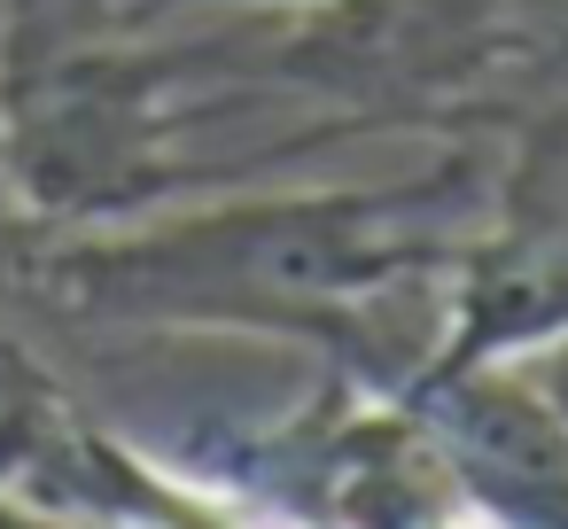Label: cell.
<instances>
[{
	"instance_id": "1",
	"label": "cell",
	"mask_w": 568,
	"mask_h": 529,
	"mask_svg": "<svg viewBox=\"0 0 568 529\" xmlns=\"http://www.w3.org/2000/svg\"><path fill=\"white\" fill-rule=\"evenodd\" d=\"M498 211L490 133H444L405 180L219 195L110 226H32L0 273L71 335H219L312 350L327 374L405 389L452 327L459 273Z\"/></svg>"
},
{
	"instance_id": "2",
	"label": "cell",
	"mask_w": 568,
	"mask_h": 529,
	"mask_svg": "<svg viewBox=\"0 0 568 529\" xmlns=\"http://www.w3.org/2000/svg\"><path fill=\"white\" fill-rule=\"evenodd\" d=\"M475 529H568V420L514 358H452L405 382Z\"/></svg>"
},
{
	"instance_id": "3",
	"label": "cell",
	"mask_w": 568,
	"mask_h": 529,
	"mask_svg": "<svg viewBox=\"0 0 568 529\" xmlns=\"http://www.w3.org/2000/svg\"><path fill=\"white\" fill-rule=\"evenodd\" d=\"M498 358H514V374H521V382H529V389L568 420V319H560V327H545V335H529L521 350H498Z\"/></svg>"
},
{
	"instance_id": "4",
	"label": "cell",
	"mask_w": 568,
	"mask_h": 529,
	"mask_svg": "<svg viewBox=\"0 0 568 529\" xmlns=\"http://www.w3.org/2000/svg\"><path fill=\"white\" fill-rule=\"evenodd\" d=\"M125 17H172V9H320V0H118Z\"/></svg>"
},
{
	"instance_id": "5",
	"label": "cell",
	"mask_w": 568,
	"mask_h": 529,
	"mask_svg": "<svg viewBox=\"0 0 568 529\" xmlns=\"http://www.w3.org/2000/svg\"><path fill=\"white\" fill-rule=\"evenodd\" d=\"M0 529H71V521H55V513L24 506V498H0Z\"/></svg>"
}]
</instances>
